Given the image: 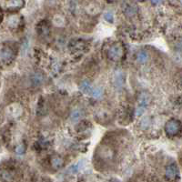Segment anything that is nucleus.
Masks as SVG:
<instances>
[{"label":"nucleus","mask_w":182,"mask_h":182,"mask_svg":"<svg viewBox=\"0 0 182 182\" xmlns=\"http://www.w3.org/2000/svg\"><path fill=\"white\" fill-rule=\"evenodd\" d=\"M114 156H115L114 150L107 145H103L101 147H98V149L96 150V157L98 159L99 161L109 162L114 159Z\"/></svg>","instance_id":"nucleus-1"},{"label":"nucleus","mask_w":182,"mask_h":182,"mask_svg":"<svg viewBox=\"0 0 182 182\" xmlns=\"http://www.w3.org/2000/svg\"><path fill=\"white\" fill-rule=\"evenodd\" d=\"M182 129V124L177 119H170L166 123L165 131L169 136H177L180 133Z\"/></svg>","instance_id":"nucleus-2"},{"label":"nucleus","mask_w":182,"mask_h":182,"mask_svg":"<svg viewBox=\"0 0 182 182\" xmlns=\"http://www.w3.org/2000/svg\"><path fill=\"white\" fill-rule=\"evenodd\" d=\"M150 100H151V96L148 93V92H141L139 94V107L137 108V111H136V115L137 116H141L145 109L148 107V106L150 105Z\"/></svg>","instance_id":"nucleus-3"},{"label":"nucleus","mask_w":182,"mask_h":182,"mask_svg":"<svg viewBox=\"0 0 182 182\" xmlns=\"http://www.w3.org/2000/svg\"><path fill=\"white\" fill-rule=\"evenodd\" d=\"M123 54H124V48L122 45L118 43L114 44L109 47L107 51V57L112 61H118L123 57Z\"/></svg>","instance_id":"nucleus-4"},{"label":"nucleus","mask_w":182,"mask_h":182,"mask_svg":"<svg viewBox=\"0 0 182 182\" xmlns=\"http://www.w3.org/2000/svg\"><path fill=\"white\" fill-rule=\"evenodd\" d=\"M15 57L14 49L10 46H3L1 48V61L3 64L8 65L13 61Z\"/></svg>","instance_id":"nucleus-5"},{"label":"nucleus","mask_w":182,"mask_h":182,"mask_svg":"<svg viewBox=\"0 0 182 182\" xmlns=\"http://www.w3.org/2000/svg\"><path fill=\"white\" fill-rule=\"evenodd\" d=\"M165 177L169 180H175L179 177V169L176 164H170L166 168Z\"/></svg>","instance_id":"nucleus-6"},{"label":"nucleus","mask_w":182,"mask_h":182,"mask_svg":"<svg viewBox=\"0 0 182 182\" xmlns=\"http://www.w3.org/2000/svg\"><path fill=\"white\" fill-rule=\"evenodd\" d=\"M44 79H45V77H44V75L41 72H35L30 76L31 84L34 86H39L40 85H42Z\"/></svg>","instance_id":"nucleus-7"},{"label":"nucleus","mask_w":182,"mask_h":182,"mask_svg":"<svg viewBox=\"0 0 182 182\" xmlns=\"http://www.w3.org/2000/svg\"><path fill=\"white\" fill-rule=\"evenodd\" d=\"M125 76L121 71H117L113 75V84L116 87H121L124 84Z\"/></svg>","instance_id":"nucleus-8"},{"label":"nucleus","mask_w":182,"mask_h":182,"mask_svg":"<svg viewBox=\"0 0 182 182\" xmlns=\"http://www.w3.org/2000/svg\"><path fill=\"white\" fill-rule=\"evenodd\" d=\"M64 165V160L60 156H54L51 159V166L54 170H59Z\"/></svg>","instance_id":"nucleus-9"},{"label":"nucleus","mask_w":182,"mask_h":182,"mask_svg":"<svg viewBox=\"0 0 182 182\" xmlns=\"http://www.w3.org/2000/svg\"><path fill=\"white\" fill-rule=\"evenodd\" d=\"M123 10H124V13H125L127 16L132 17V16H134V15L137 14L138 8H137V7H136L135 5H132V4H126L125 7H124V8H123Z\"/></svg>","instance_id":"nucleus-10"},{"label":"nucleus","mask_w":182,"mask_h":182,"mask_svg":"<svg viewBox=\"0 0 182 182\" xmlns=\"http://www.w3.org/2000/svg\"><path fill=\"white\" fill-rule=\"evenodd\" d=\"M80 89H81V91L82 92H84V93H86V94H91V92H92V90H93V88H92V85H91V83L88 81V80H83L81 83H80Z\"/></svg>","instance_id":"nucleus-11"},{"label":"nucleus","mask_w":182,"mask_h":182,"mask_svg":"<svg viewBox=\"0 0 182 182\" xmlns=\"http://www.w3.org/2000/svg\"><path fill=\"white\" fill-rule=\"evenodd\" d=\"M7 7L9 8H21L24 6V0H8L7 4Z\"/></svg>","instance_id":"nucleus-12"},{"label":"nucleus","mask_w":182,"mask_h":182,"mask_svg":"<svg viewBox=\"0 0 182 182\" xmlns=\"http://www.w3.org/2000/svg\"><path fill=\"white\" fill-rule=\"evenodd\" d=\"M83 116V111L79 108H76L74 109L72 112H71V115H70V118L73 122H76L77 120H79L80 118Z\"/></svg>","instance_id":"nucleus-13"},{"label":"nucleus","mask_w":182,"mask_h":182,"mask_svg":"<svg viewBox=\"0 0 182 182\" xmlns=\"http://www.w3.org/2000/svg\"><path fill=\"white\" fill-rule=\"evenodd\" d=\"M149 58V54L147 53L146 51H140L137 55V60L139 63H141V64H144L147 62Z\"/></svg>","instance_id":"nucleus-14"},{"label":"nucleus","mask_w":182,"mask_h":182,"mask_svg":"<svg viewBox=\"0 0 182 182\" xmlns=\"http://www.w3.org/2000/svg\"><path fill=\"white\" fill-rule=\"evenodd\" d=\"M102 94H103V88L101 86H97V87L93 88V90L91 92V95L94 98H99L102 96Z\"/></svg>","instance_id":"nucleus-15"},{"label":"nucleus","mask_w":182,"mask_h":182,"mask_svg":"<svg viewBox=\"0 0 182 182\" xmlns=\"http://www.w3.org/2000/svg\"><path fill=\"white\" fill-rule=\"evenodd\" d=\"M104 18L108 23H113L114 22V14L112 11H107L104 13Z\"/></svg>","instance_id":"nucleus-16"},{"label":"nucleus","mask_w":182,"mask_h":182,"mask_svg":"<svg viewBox=\"0 0 182 182\" xmlns=\"http://www.w3.org/2000/svg\"><path fill=\"white\" fill-rule=\"evenodd\" d=\"M150 125V118H145L141 120V123H140V126L143 128V129H147L149 126Z\"/></svg>","instance_id":"nucleus-17"},{"label":"nucleus","mask_w":182,"mask_h":182,"mask_svg":"<svg viewBox=\"0 0 182 182\" xmlns=\"http://www.w3.org/2000/svg\"><path fill=\"white\" fill-rule=\"evenodd\" d=\"M53 21L57 26H61V25H63L64 19H63V17H60V16H56V17H54Z\"/></svg>","instance_id":"nucleus-18"},{"label":"nucleus","mask_w":182,"mask_h":182,"mask_svg":"<svg viewBox=\"0 0 182 182\" xmlns=\"http://www.w3.org/2000/svg\"><path fill=\"white\" fill-rule=\"evenodd\" d=\"M25 150H26L25 146H24L23 144H20V145H18V146L16 148V152H17V154H18V155H22V154L25 152Z\"/></svg>","instance_id":"nucleus-19"},{"label":"nucleus","mask_w":182,"mask_h":182,"mask_svg":"<svg viewBox=\"0 0 182 182\" xmlns=\"http://www.w3.org/2000/svg\"><path fill=\"white\" fill-rule=\"evenodd\" d=\"M18 18L17 17H12L9 18V20H8V24L10 25V26H13V27H15V26H17V24H18Z\"/></svg>","instance_id":"nucleus-20"},{"label":"nucleus","mask_w":182,"mask_h":182,"mask_svg":"<svg viewBox=\"0 0 182 182\" xmlns=\"http://www.w3.org/2000/svg\"><path fill=\"white\" fill-rule=\"evenodd\" d=\"M150 1L153 5H160L161 3V0H150Z\"/></svg>","instance_id":"nucleus-21"},{"label":"nucleus","mask_w":182,"mask_h":182,"mask_svg":"<svg viewBox=\"0 0 182 182\" xmlns=\"http://www.w3.org/2000/svg\"><path fill=\"white\" fill-rule=\"evenodd\" d=\"M110 182H118V180H111Z\"/></svg>","instance_id":"nucleus-22"},{"label":"nucleus","mask_w":182,"mask_h":182,"mask_svg":"<svg viewBox=\"0 0 182 182\" xmlns=\"http://www.w3.org/2000/svg\"><path fill=\"white\" fill-rule=\"evenodd\" d=\"M150 182H159V181H157V180H152V181H150Z\"/></svg>","instance_id":"nucleus-23"},{"label":"nucleus","mask_w":182,"mask_h":182,"mask_svg":"<svg viewBox=\"0 0 182 182\" xmlns=\"http://www.w3.org/2000/svg\"><path fill=\"white\" fill-rule=\"evenodd\" d=\"M135 1H143V0H135Z\"/></svg>","instance_id":"nucleus-24"},{"label":"nucleus","mask_w":182,"mask_h":182,"mask_svg":"<svg viewBox=\"0 0 182 182\" xmlns=\"http://www.w3.org/2000/svg\"><path fill=\"white\" fill-rule=\"evenodd\" d=\"M47 1H54V0H47Z\"/></svg>","instance_id":"nucleus-25"},{"label":"nucleus","mask_w":182,"mask_h":182,"mask_svg":"<svg viewBox=\"0 0 182 182\" xmlns=\"http://www.w3.org/2000/svg\"><path fill=\"white\" fill-rule=\"evenodd\" d=\"M180 1H181V2H182V0H180Z\"/></svg>","instance_id":"nucleus-26"}]
</instances>
